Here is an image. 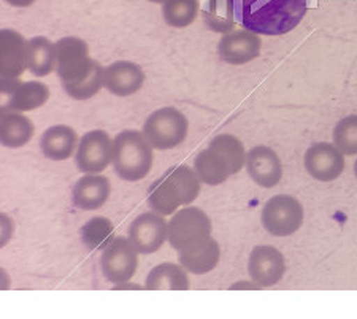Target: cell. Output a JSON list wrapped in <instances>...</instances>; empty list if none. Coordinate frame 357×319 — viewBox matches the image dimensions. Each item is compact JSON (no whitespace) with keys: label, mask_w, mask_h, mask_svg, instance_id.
Masks as SVG:
<instances>
[{"label":"cell","mask_w":357,"mask_h":319,"mask_svg":"<svg viewBox=\"0 0 357 319\" xmlns=\"http://www.w3.org/2000/svg\"><path fill=\"white\" fill-rule=\"evenodd\" d=\"M308 5L310 0H226L230 21L268 37L292 32L307 15Z\"/></svg>","instance_id":"1"},{"label":"cell","mask_w":357,"mask_h":319,"mask_svg":"<svg viewBox=\"0 0 357 319\" xmlns=\"http://www.w3.org/2000/svg\"><path fill=\"white\" fill-rule=\"evenodd\" d=\"M56 73L68 97L84 102L105 88V68L89 56V45L83 38H61L56 42Z\"/></svg>","instance_id":"2"},{"label":"cell","mask_w":357,"mask_h":319,"mask_svg":"<svg viewBox=\"0 0 357 319\" xmlns=\"http://www.w3.org/2000/svg\"><path fill=\"white\" fill-rule=\"evenodd\" d=\"M243 142L232 133H220L200 151L194 161V170L206 186H220L230 177L237 175L246 165Z\"/></svg>","instance_id":"3"},{"label":"cell","mask_w":357,"mask_h":319,"mask_svg":"<svg viewBox=\"0 0 357 319\" xmlns=\"http://www.w3.org/2000/svg\"><path fill=\"white\" fill-rule=\"evenodd\" d=\"M200 189L202 181L194 167L174 165L149 186L148 205L153 212L169 216L180 208L194 204Z\"/></svg>","instance_id":"4"},{"label":"cell","mask_w":357,"mask_h":319,"mask_svg":"<svg viewBox=\"0 0 357 319\" xmlns=\"http://www.w3.org/2000/svg\"><path fill=\"white\" fill-rule=\"evenodd\" d=\"M154 164V148L145 133L128 129L113 138V170L118 178L128 183L142 181Z\"/></svg>","instance_id":"5"},{"label":"cell","mask_w":357,"mask_h":319,"mask_svg":"<svg viewBox=\"0 0 357 319\" xmlns=\"http://www.w3.org/2000/svg\"><path fill=\"white\" fill-rule=\"evenodd\" d=\"M211 230L208 214L202 208L183 207L169 221V243L178 254L194 251L211 239Z\"/></svg>","instance_id":"6"},{"label":"cell","mask_w":357,"mask_h":319,"mask_svg":"<svg viewBox=\"0 0 357 319\" xmlns=\"http://www.w3.org/2000/svg\"><path fill=\"white\" fill-rule=\"evenodd\" d=\"M142 132L154 149H174L188 138L189 121L181 110L162 107L148 116Z\"/></svg>","instance_id":"7"},{"label":"cell","mask_w":357,"mask_h":319,"mask_svg":"<svg viewBox=\"0 0 357 319\" xmlns=\"http://www.w3.org/2000/svg\"><path fill=\"white\" fill-rule=\"evenodd\" d=\"M305 210L301 200L289 194L270 197L261 213L262 228L273 237H289L302 229Z\"/></svg>","instance_id":"8"},{"label":"cell","mask_w":357,"mask_h":319,"mask_svg":"<svg viewBox=\"0 0 357 319\" xmlns=\"http://www.w3.org/2000/svg\"><path fill=\"white\" fill-rule=\"evenodd\" d=\"M138 254L129 237H114L102 251V275L113 284L130 281L138 267Z\"/></svg>","instance_id":"9"},{"label":"cell","mask_w":357,"mask_h":319,"mask_svg":"<svg viewBox=\"0 0 357 319\" xmlns=\"http://www.w3.org/2000/svg\"><path fill=\"white\" fill-rule=\"evenodd\" d=\"M113 161V138L110 133L94 129L79 138L75 167L82 173H103Z\"/></svg>","instance_id":"10"},{"label":"cell","mask_w":357,"mask_h":319,"mask_svg":"<svg viewBox=\"0 0 357 319\" xmlns=\"http://www.w3.org/2000/svg\"><path fill=\"white\" fill-rule=\"evenodd\" d=\"M50 88L43 81L2 78V112H32L50 101Z\"/></svg>","instance_id":"11"},{"label":"cell","mask_w":357,"mask_h":319,"mask_svg":"<svg viewBox=\"0 0 357 319\" xmlns=\"http://www.w3.org/2000/svg\"><path fill=\"white\" fill-rule=\"evenodd\" d=\"M129 240L142 256H151L169 242V221L158 212L142 213L130 224Z\"/></svg>","instance_id":"12"},{"label":"cell","mask_w":357,"mask_h":319,"mask_svg":"<svg viewBox=\"0 0 357 319\" xmlns=\"http://www.w3.org/2000/svg\"><path fill=\"white\" fill-rule=\"evenodd\" d=\"M303 167L316 181L331 183L343 175L347 162H344V154L335 144L319 142L305 151Z\"/></svg>","instance_id":"13"},{"label":"cell","mask_w":357,"mask_h":319,"mask_svg":"<svg viewBox=\"0 0 357 319\" xmlns=\"http://www.w3.org/2000/svg\"><path fill=\"white\" fill-rule=\"evenodd\" d=\"M248 274L262 289L276 286L286 275L284 254L272 245L252 248L248 259Z\"/></svg>","instance_id":"14"},{"label":"cell","mask_w":357,"mask_h":319,"mask_svg":"<svg viewBox=\"0 0 357 319\" xmlns=\"http://www.w3.org/2000/svg\"><path fill=\"white\" fill-rule=\"evenodd\" d=\"M246 172L257 186L272 189L283 178V162L273 148L266 144L252 147L246 153Z\"/></svg>","instance_id":"15"},{"label":"cell","mask_w":357,"mask_h":319,"mask_svg":"<svg viewBox=\"0 0 357 319\" xmlns=\"http://www.w3.org/2000/svg\"><path fill=\"white\" fill-rule=\"evenodd\" d=\"M262 42L257 34L241 29L224 34L218 43V56L230 66H245L261 56Z\"/></svg>","instance_id":"16"},{"label":"cell","mask_w":357,"mask_h":319,"mask_svg":"<svg viewBox=\"0 0 357 319\" xmlns=\"http://www.w3.org/2000/svg\"><path fill=\"white\" fill-rule=\"evenodd\" d=\"M145 81V71L132 61H116L105 67V89L116 97L137 94Z\"/></svg>","instance_id":"17"},{"label":"cell","mask_w":357,"mask_h":319,"mask_svg":"<svg viewBox=\"0 0 357 319\" xmlns=\"http://www.w3.org/2000/svg\"><path fill=\"white\" fill-rule=\"evenodd\" d=\"M112 194V183L102 173H83L82 178L73 184V205L84 212L99 210L107 204Z\"/></svg>","instance_id":"18"},{"label":"cell","mask_w":357,"mask_h":319,"mask_svg":"<svg viewBox=\"0 0 357 319\" xmlns=\"http://www.w3.org/2000/svg\"><path fill=\"white\" fill-rule=\"evenodd\" d=\"M27 40L21 32L3 29L0 32V75L2 78H20L26 68Z\"/></svg>","instance_id":"19"},{"label":"cell","mask_w":357,"mask_h":319,"mask_svg":"<svg viewBox=\"0 0 357 319\" xmlns=\"http://www.w3.org/2000/svg\"><path fill=\"white\" fill-rule=\"evenodd\" d=\"M77 131L67 124H54L48 127L40 137V151L46 159L61 162L75 156L79 143Z\"/></svg>","instance_id":"20"},{"label":"cell","mask_w":357,"mask_h":319,"mask_svg":"<svg viewBox=\"0 0 357 319\" xmlns=\"http://www.w3.org/2000/svg\"><path fill=\"white\" fill-rule=\"evenodd\" d=\"M189 272L181 264L162 262L149 270L145 280L146 291H189Z\"/></svg>","instance_id":"21"},{"label":"cell","mask_w":357,"mask_h":319,"mask_svg":"<svg viewBox=\"0 0 357 319\" xmlns=\"http://www.w3.org/2000/svg\"><path fill=\"white\" fill-rule=\"evenodd\" d=\"M56 43L46 37H32L26 45V68L33 77H48L56 71Z\"/></svg>","instance_id":"22"},{"label":"cell","mask_w":357,"mask_h":319,"mask_svg":"<svg viewBox=\"0 0 357 319\" xmlns=\"http://www.w3.org/2000/svg\"><path fill=\"white\" fill-rule=\"evenodd\" d=\"M36 126L27 114L2 112L0 116V142L5 148H22L32 140Z\"/></svg>","instance_id":"23"},{"label":"cell","mask_w":357,"mask_h":319,"mask_svg":"<svg viewBox=\"0 0 357 319\" xmlns=\"http://www.w3.org/2000/svg\"><path fill=\"white\" fill-rule=\"evenodd\" d=\"M180 264L192 275L210 274L218 267L221 260V246L215 239H211L194 251L178 254Z\"/></svg>","instance_id":"24"},{"label":"cell","mask_w":357,"mask_h":319,"mask_svg":"<svg viewBox=\"0 0 357 319\" xmlns=\"http://www.w3.org/2000/svg\"><path fill=\"white\" fill-rule=\"evenodd\" d=\"M200 11L199 0H165L162 3V18L167 26L186 29L192 26Z\"/></svg>","instance_id":"25"},{"label":"cell","mask_w":357,"mask_h":319,"mask_svg":"<svg viewBox=\"0 0 357 319\" xmlns=\"http://www.w3.org/2000/svg\"><path fill=\"white\" fill-rule=\"evenodd\" d=\"M332 143L344 156H357V114L344 116L333 127Z\"/></svg>","instance_id":"26"},{"label":"cell","mask_w":357,"mask_h":319,"mask_svg":"<svg viewBox=\"0 0 357 319\" xmlns=\"http://www.w3.org/2000/svg\"><path fill=\"white\" fill-rule=\"evenodd\" d=\"M0 224H2V234H0V240L2 242H0V246H5L10 242L11 235H13L15 224L7 213L0 214Z\"/></svg>","instance_id":"27"},{"label":"cell","mask_w":357,"mask_h":319,"mask_svg":"<svg viewBox=\"0 0 357 319\" xmlns=\"http://www.w3.org/2000/svg\"><path fill=\"white\" fill-rule=\"evenodd\" d=\"M5 2L16 8H27V7H31V5L36 3L37 0H5Z\"/></svg>","instance_id":"28"},{"label":"cell","mask_w":357,"mask_h":319,"mask_svg":"<svg viewBox=\"0 0 357 319\" xmlns=\"http://www.w3.org/2000/svg\"><path fill=\"white\" fill-rule=\"evenodd\" d=\"M230 289H232V291H235V289H262V288L259 286L257 283H255V281L251 280V283H246V281L235 283V284H232V286H230Z\"/></svg>","instance_id":"29"},{"label":"cell","mask_w":357,"mask_h":319,"mask_svg":"<svg viewBox=\"0 0 357 319\" xmlns=\"http://www.w3.org/2000/svg\"><path fill=\"white\" fill-rule=\"evenodd\" d=\"M113 289L114 291H119V289H145V286H140V284H130V281H128V283L114 284Z\"/></svg>","instance_id":"30"},{"label":"cell","mask_w":357,"mask_h":319,"mask_svg":"<svg viewBox=\"0 0 357 319\" xmlns=\"http://www.w3.org/2000/svg\"><path fill=\"white\" fill-rule=\"evenodd\" d=\"M148 2H151V3H164L165 0H148Z\"/></svg>","instance_id":"31"},{"label":"cell","mask_w":357,"mask_h":319,"mask_svg":"<svg viewBox=\"0 0 357 319\" xmlns=\"http://www.w3.org/2000/svg\"><path fill=\"white\" fill-rule=\"evenodd\" d=\"M354 175H356V178H357V161L354 162Z\"/></svg>","instance_id":"32"}]
</instances>
